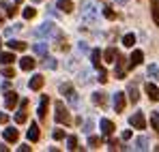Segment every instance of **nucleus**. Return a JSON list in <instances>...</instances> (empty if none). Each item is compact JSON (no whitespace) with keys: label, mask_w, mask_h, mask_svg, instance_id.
<instances>
[{"label":"nucleus","mask_w":159,"mask_h":152,"mask_svg":"<svg viewBox=\"0 0 159 152\" xmlns=\"http://www.w3.org/2000/svg\"><path fill=\"white\" fill-rule=\"evenodd\" d=\"M56 122H60V124H71V116H69L65 103H60V101L56 103Z\"/></svg>","instance_id":"nucleus-1"},{"label":"nucleus","mask_w":159,"mask_h":152,"mask_svg":"<svg viewBox=\"0 0 159 152\" xmlns=\"http://www.w3.org/2000/svg\"><path fill=\"white\" fill-rule=\"evenodd\" d=\"M34 34H37V37H56L58 32H56V26L54 24L45 22V24H41L37 30H34Z\"/></svg>","instance_id":"nucleus-2"},{"label":"nucleus","mask_w":159,"mask_h":152,"mask_svg":"<svg viewBox=\"0 0 159 152\" xmlns=\"http://www.w3.org/2000/svg\"><path fill=\"white\" fill-rule=\"evenodd\" d=\"M60 92H62L71 103H78V94H75V90H73L71 84H62V86H60Z\"/></svg>","instance_id":"nucleus-3"},{"label":"nucleus","mask_w":159,"mask_h":152,"mask_svg":"<svg viewBox=\"0 0 159 152\" xmlns=\"http://www.w3.org/2000/svg\"><path fill=\"white\" fill-rule=\"evenodd\" d=\"M114 109H116V114L125 111V92H116L114 94Z\"/></svg>","instance_id":"nucleus-4"},{"label":"nucleus","mask_w":159,"mask_h":152,"mask_svg":"<svg viewBox=\"0 0 159 152\" xmlns=\"http://www.w3.org/2000/svg\"><path fill=\"white\" fill-rule=\"evenodd\" d=\"M125 60H127V58H123V56H116V73H114V75L118 77V79H123V77H125V71H127V67H125Z\"/></svg>","instance_id":"nucleus-5"},{"label":"nucleus","mask_w":159,"mask_h":152,"mask_svg":"<svg viewBox=\"0 0 159 152\" xmlns=\"http://www.w3.org/2000/svg\"><path fill=\"white\" fill-rule=\"evenodd\" d=\"M129 124L135 128H144L146 127V120H144L142 114H133V116H129Z\"/></svg>","instance_id":"nucleus-6"},{"label":"nucleus","mask_w":159,"mask_h":152,"mask_svg":"<svg viewBox=\"0 0 159 152\" xmlns=\"http://www.w3.org/2000/svg\"><path fill=\"white\" fill-rule=\"evenodd\" d=\"M144 90H146V94H148V99H151V101H159V88L155 86V84H151V81H148V84L144 86Z\"/></svg>","instance_id":"nucleus-7"},{"label":"nucleus","mask_w":159,"mask_h":152,"mask_svg":"<svg viewBox=\"0 0 159 152\" xmlns=\"http://www.w3.org/2000/svg\"><path fill=\"white\" fill-rule=\"evenodd\" d=\"M142 60H144V54H142L140 50H135V51L131 54V58H129V67H127V69H133V67H138Z\"/></svg>","instance_id":"nucleus-8"},{"label":"nucleus","mask_w":159,"mask_h":152,"mask_svg":"<svg viewBox=\"0 0 159 152\" xmlns=\"http://www.w3.org/2000/svg\"><path fill=\"white\" fill-rule=\"evenodd\" d=\"M15 105H17V94L15 92H7L4 94V107L7 109H13Z\"/></svg>","instance_id":"nucleus-9"},{"label":"nucleus","mask_w":159,"mask_h":152,"mask_svg":"<svg viewBox=\"0 0 159 152\" xmlns=\"http://www.w3.org/2000/svg\"><path fill=\"white\" fill-rule=\"evenodd\" d=\"M101 133H103V135H112V133H114V122H112V120H107V118H101Z\"/></svg>","instance_id":"nucleus-10"},{"label":"nucleus","mask_w":159,"mask_h":152,"mask_svg":"<svg viewBox=\"0 0 159 152\" xmlns=\"http://www.w3.org/2000/svg\"><path fill=\"white\" fill-rule=\"evenodd\" d=\"M48 103H50V99L43 94V97H41V105H39V109H37V116H39L41 120H43V118H45V114H48Z\"/></svg>","instance_id":"nucleus-11"},{"label":"nucleus","mask_w":159,"mask_h":152,"mask_svg":"<svg viewBox=\"0 0 159 152\" xmlns=\"http://www.w3.org/2000/svg\"><path fill=\"white\" fill-rule=\"evenodd\" d=\"M26 107H28V101H22V107H20V111L15 114V122H17V124L26 122Z\"/></svg>","instance_id":"nucleus-12"},{"label":"nucleus","mask_w":159,"mask_h":152,"mask_svg":"<svg viewBox=\"0 0 159 152\" xmlns=\"http://www.w3.org/2000/svg\"><path fill=\"white\" fill-rule=\"evenodd\" d=\"M17 137H20L17 128H4V139H7L9 144H15V141H17Z\"/></svg>","instance_id":"nucleus-13"},{"label":"nucleus","mask_w":159,"mask_h":152,"mask_svg":"<svg viewBox=\"0 0 159 152\" xmlns=\"http://www.w3.org/2000/svg\"><path fill=\"white\" fill-rule=\"evenodd\" d=\"M34 64H37V62H34V58H30V56H24V58L20 60V67H22L24 71H32Z\"/></svg>","instance_id":"nucleus-14"},{"label":"nucleus","mask_w":159,"mask_h":152,"mask_svg":"<svg viewBox=\"0 0 159 152\" xmlns=\"http://www.w3.org/2000/svg\"><path fill=\"white\" fill-rule=\"evenodd\" d=\"M30 90H41V86H43V75H34L30 79Z\"/></svg>","instance_id":"nucleus-15"},{"label":"nucleus","mask_w":159,"mask_h":152,"mask_svg":"<svg viewBox=\"0 0 159 152\" xmlns=\"http://www.w3.org/2000/svg\"><path fill=\"white\" fill-rule=\"evenodd\" d=\"M90 60H93V67H101V50H93L90 51Z\"/></svg>","instance_id":"nucleus-16"},{"label":"nucleus","mask_w":159,"mask_h":152,"mask_svg":"<svg viewBox=\"0 0 159 152\" xmlns=\"http://www.w3.org/2000/svg\"><path fill=\"white\" fill-rule=\"evenodd\" d=\"M151 11H153V22L159 26V0H151Z\"/></svg>","instance_id":"nucleus-17"},{"label":"nucleus","mask_w":159,"mask_h":152,"mask_svg":"<svg viewBox=\"0 0 159 152\" xmlns=\"http://www.w3.org/2000/svg\"><path fill=\"white\" fill-rule=\"evenodd\" d=\"M0 4H2V9H4V11H7V15H9V17H13V15H15V13H17V9H15V7H13V4H11V2H9V0H2V2H0Z\"/></svg>","instance_id":"nucleus-18"},{"label":"nucleus","mask_w":159,"mask_h":152,"mask_svg":"<svg viewBox=\"0 0 159 152\" xmlns=\"http://www.w3.org/2000/svg\"><path fill=\"white\" fill-rule=\"evenodd\" d=\"M58 9L65 11V13H71L73 11V2L71 0H58Z\"/></svg>","instance_id":"nucleus-19"},{"label":"nucleus","mask_w":159,"mask_h":152,"mask_svg":"<svg viewBox=\"0 0 159 152\" xmlns=\"http://www.w3.org/2000/svg\"><path fill=\"white\" fill-rule=\"evenodd\" d=\"M7 45H9L11 50H17V51H24V50H26V43H24V41H15V39H11Z\"/></svg>","instance_id":"nucleus-20"},{"label":"nucleus","mask_w":159,"mask_h":152,"mask_svg":"<svg viewBox=\"0 0 159 152\" xmlns=\"http://www.w3.org/2000/svg\"><path fill=\"white\" fill-rule=\"evenodd\" d=\"M28 139H30V141H37V139H39V127H37L34 122L28 128Z\"/></svg>","instance_id":"nucleus-21"},{"label":"nucleus","mask_w":159,"mask_h":152,"mask_svg":"<svg viewBox=\"0 0 159 152\" xmlns=\"http://www.w3.org/2000/svg\"><path fill=\"white\" fill-rule=\"evenodd\" d=\"M34 54L37 56H48V43H34Z\"/></svg>","instance_id":"nucleus-22"},{"label":"nucleus","mask_w":159,"mask_h":152,"mask_svg":"<svg viewBox=\"0 0 159 152\" xmlns=\"http://www.w3.org/2000/svg\"><path fill=\"white\" fill-rule=\"evenodd\" d=\"M13 60H15V56H13L11 51H2V54H0V64H11Z\"/></svg>","instance_id":"nucleus-23"},{"label":"nucleus","mask_w":159,"mask_h":152,"mask_svg":"<svg viewBox=\"0 0 159 152\" xmlns=\"http://www.w3.org/2000/svg\"><path fill=\"white\" fill-rule=\"evenodd\" d=\"M118 56V51L114 50V47H107L106 51H103V58H106V62H114V58Z\"/></svg>","instance_id":"nucleus-24"},{"label":"nucleus","mask_w":159,"mask_h":152,"mask_svg":"<svg viewBox=\"0 0 159 152\" xmlns=\"http://www.w3.org/2000/svg\"><path fill=\"white\" fill-rule=\"evenodd\" d=\"M135 148H138V150H146V148H148V139H146L144 135H140V137L135 139Z\"/></svg>","instance_id":"nucleus-25"},{"label":"nucleus","mask_w":159,"mask_h":152,"mask_svg":"<svg viewBox=\"0 0 159 152\" xmlns=\"http://www.w3.org/2000/svg\"><path fill=\"white\" fill-rule=\"evenodd\" d=\"M84 17L86 20H95V7L93 4H86L84 7Z\"/></svg>","instance_id":"nucleus-26"},{"label":"nucleus","mask_w":159,"mask_h":152,"mask_svg":"<svg viewBox=\"0 0 159 152\" xmlns=\"http://www.w3.org/2000/svg\"><path fill=\"white\" fill-rule=\"evenodd\" d=\"M138 99H140V94H138V88H135V86H129V101L131 103H138Z\"/></svg>","instance_id":"nucleus-27"},{"label":"nucleus","mask_w":159,"mask_h":152,"mask_svg":"<svg viewBox=\"0 0 159 152\" xmlns=\"http://www.w3.org/2000/svg\"><path fill=\"white\" fill-rule=\"evenodd\" d=\"M93 101L97 103V105H106V94H103V92H95V94H93Z\"/></svg>","instance_id":"nucleus-28"},{"label":"nucleus","mask_w":159,"mask_h":152,"mask_svg":"<svg viewBox=\"0 0 159 152\" xmlns=\"http://www.w3.org/2000/svg\"><path fill=\"white\" fill-rule=\"evenodd\" d=\"M67 148H69V150H75V148H78V137H75V135H69V137H67Z\"/></svg>","instance_id":"nucleus-29"},{"label":"nucleus","mask_w":159,"mask_h":152,"mask_svg":"<svg viewBox=\"0 0 159 152\" xmlns=\"http://www.w3.org/2000/svg\"><path fill=\"white\" fill-rule=\"evenodd\" d=\"M133 43H135V37L133 34H125L123 37V45L125 47H133Z\"/></svg>","instance_id":"nucleus-30"},{"label":"nucleus","mask_w":159,"mask_h":152,"mask_svg":"<svg viewBox=\"0 0 159 152\" xmlns=\"http://www.w3.org/2000/svg\"><path fill=\"white\" fill-rule=\"evenodd\" d=\"M43 67H45V69H56V67H58V62H56L54 58H45V62H43Z\"/></svg>","instance_id":"nucleus-31"},{"label":"nucleus","mask_w":159,"mask_h":152,"mask_svg":"<svg viewBox=\"0 0 159 152\" xmlns=\"http://www.w3.org/2000/svg\"><path fill=\"white\" fill-rule=\"evenodd\" d=\"M99 144H101V139H99V137H95V135H90V137H88V146H90V148H97Z\"/></svg>","instance_id":"nucleus-32"},{"label":"nucleus","mask_w":159,"mask_h":152,"mask_svg":"<svg viewBox=\"0 0 159 152\" xmlns=\"http://www.w3.org/2000/svg\"><path fill=\"white\" fill-rule=\"evenodd\" d=\"M157 75H159V67H157V64H151V67H148V77L155 79Z\"/></svg>","instance_id":"nucleus-33"},{"label":"nucleus","mask_w":159,"mask_h":152,"mask_svg":"<svg viewBox=\"0 0 159 152\" xmlns=\"http://www.w3.org/2000/svg\"><path fill=\"white\" fill-rule=\"evenodd\" d=\"M103 15H106L107 20H114L116 17V13L112 11V7H103Z\"/></svg>","instance_id":"nucleus-34"},{"label":"nucleus","mask_w":159,"mask_h":152,"mask_svg":"<svg viewBox=\"0 0 159 152\" xmlns=\"http://www.w3.org/2000/svg\"><path fill=\"white\" fill-rule=\"evenodd\" d=\"M34 15H37V11H34L32 7H28V9H24V17H26V20H32Z\"/></svg>","instance_id":"nucleus-35"},{"label":"nucleus","mask_w":159,"mask_h":152,"mask_svg":"<svg viewBox=\"0 0 159 152\" xmlns=\"http://www.w3.org/2000/svg\"><path fill=\"white\" fill-rule=\"evenodd\" d=\"M2 77H7V79H11V77H15V71H13L11 67H7V69H2Z\"/></svg>","instance_id":"nucleus-36"},{"label":"nucleus","mask_w":159,"mask_h":152,"mask_svg":"<svg viewBox=\"0 0 159 152\" xmlns=\"http://www.w3.org/2000/svg\"><path fill=\"white\" fill-rule=\"evenodd\" d=\"M99 81H101V84H106V81H107V71H106V69H101V67H99Z\"/></svg>","instance_id":"nucleus-37"},{"label":"nucleus","mask_w":159,"mask_h":152,"mask_svg":"<svg viewBox=\"0 0 159 152\" xmlns=\"http://www.w3.org/2000/svg\"><path fill=\"white\" fill-rule=\"evenodd\" d=\"M151 122H153V127L159 131V111H153V118H151Z\"/></svg>","instance_id":"nucleus-38"},{"label":"nucleus","mask_w":159,"mask_h":152,"mask_svg":"<svg viewBox=\"0 0 159 152\" xmlns=\"http://www.w3.org/2000/svg\"><path fill=\"white\" fill-rule=\"evenodd\" d=\"M52 135H54V139H62V137H65V131H62V128H56Z\"/></svg>","instance_id":"nucleus-39"},{"label":"nucleus","mask_w":159,"mask_h":152,"mask_svg":"<svg viewBox=\"0 0 159 152\" xmlns=\"http://www.w3.org/2000/svg\"><path fill=\"white\" fill-rule=\"evenodd\" d=\"M82 131H84V133H88V135H90V131H93V122H86V124H84V128H82Z\"/></svg>","instance_id":"nucleus-40"},{"label":"nucleus","mask_w":159,"mask_h":152,"mask_svg":"<svg viewBox=\"0 0 159 152\" xmlns=\"http://www.w3.org/2000/svg\"><path fill=\"white\" fill-rule=\"evenodd\" d=\"M7 122H9V116H7V114H2V111H0V124H7Z\"/></svg>","instance_id":"nucleus-41"},{"label":"nucleus","mask_w":159,"mask_h":152,"mask_svg":"<svg viewBox=\"0 0 159 152\" xmlns=\"http://www.w3.org/2000/svg\"><path fill=\"white\" fill-rule=\"evenodd\" d=\"M123 139H131V131H123Z\"/></svg>","instance_id":"nucleus-42"},{"label":"nucleus","mask_w":159,"mask_h":152,"mask_svg":"<svg viewBox=\"0 0 159 152\" xmlns=\"http://www.w3.org/2000/svg\"><path fill=\"white\" fill-rule=\"evenodd\" d=\"M78 47H80V50H82V51H88V45H86V43H80Z\"/></svg>","instance_id":"nucleus-43"},{"label":"nucleus","mask_w":159,"mask_h":152,"mask_svg":"<svg viewBox=\"0 0 159 152\" xmlns=\"http://www.w3.org/2000/svg\"><path fill=\"white\" fill-rule=\"evenodd\" d=\"M116 2H118V4H125V2H127V0H116Z\"/></svg>","instance_id":"nucleus-44"},{"label":"nucleus","mask_w":159,"mask_h":152,"mask_svg":"<svg viewBox=\"0 0 159 152\" xmlns=\"http://www.w3.org/2000/svg\"><path fill=\"white\" fill-rule=\"evenodd\" d=\"M15 2H17V4H20V2H22V0H15Z\"/></svg>","instance_id":"nucleus-45"},{"label":"nucleus","mask_w":159,"mask_h":152,"mask_svg":"<svg viewBox=\"0 0 159 152\" xmlns=\"http://www.w3.org/2000/svg\"><path fill=\"white\" fill-rule=\"evenodd\" d=\"M32 2H41V0H32Z\"/></svg>","instance_id":"nucleus-46"}]
</instances>
